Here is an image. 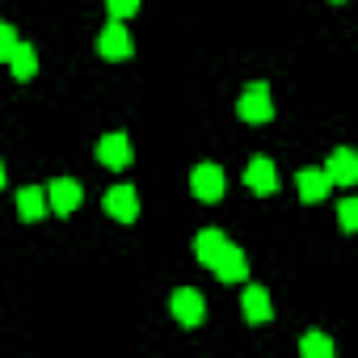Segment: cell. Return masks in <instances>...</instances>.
Returning <instances> with one entry per match:
<instances>
[{
  "instance_id": "ba28073f",
  "label": "cell",
  "mask_w": 358,
  "mask_h": 358,
  "mask_svg": "<svg viewBox=\"0 0 358 358\" xmlns=\"http://www.w3.org/2000/svg\"><path fill=\"white\" fill-rule=\"evenodd\" d=\"M215 274H220V282H245L249 278V257L228 241L224 249H220V257H215V266H211Z\"/></svg>"
},
{
  "instance_id": "9a60e30c",
  "label": "cell",
  "mask_w": 358,
  "mask_h": 358,
  "mask_svg": "<svg viewBox=\"0 0 358 358\" xmlns=\"http://www.w3.org/2000/svg\"><path fill=\"white\" fill-rule=\"evenodd\" d=\"M9 68H13V76H17V80H30V76L38 72V51H34L30 43H17V51H13Z\"/></svg>"
},
{
  "instance_id": "7a4b0ae2",
  "label": "cell",
  "mask_w": 358,
  "mask_h": 358,
  "mask_svg": "<svg viewBox=\"0 0 358 358\" xmlns=\"http://www.w3.org/2000/svg\"><path fill=\"white\" fill-rule=\"evenodd\" d=\"M169 308H173L177 324H186V329H199V324L207 320V299H203L194 287H177L173 299H169Z\"/></svg>"
},
{
  "instance_id": "ac0fdd59",
  "label": "cell",
  "mask_w": 358,
  "mask_h": 358,
  "mask_svg": "<svg viewBox=\"0 0 358 358\" xmlns=\"http://www.w3.org/2000/svg\"><path fill=\"white\" fill-rule=\"evenodd\" d=\"M337 220H341V232H354L358 228V203L354 199H341L337 203Z\"/></svg>"
},
{
  "instance_id": "3957f363",
  "label": "cell",
  "mask_w": 358,
  "mask_h": 358,
  "mask_svg": "<svg viewBox=\"0 0 358 358\" xmlns=\"http://www.w3.org/2000/svg\"><path fill=\"white\" fill-rule=\"evenodd\" d=\"M97 55H101V59H110V64H122V59H131V55H135V43H131V34H127V26H122V22H114V17H110V26L97 34Z\"/></svg>"
},
{
  "instance_id": "30bf717a",
  "label": "cell",
  "mask_w": 358,
  "mask_h": 358,
  "mask_svg": "<svg viewBox=\"0 0 358 358\" xmlns=\"http://www.w3.org/2000/svg\"><path fill=\"white\" fill-rule=\"evenodd\" d=\"M295 190H299L303 203H320V199L333 190V182H329L324 169H299V173H295Z\"/></svg>"
},
{
  "instance_id": "4fadbf2b",
  "label": "cell",
  "mask_w": 358,
  "mask_h": 358,
  "mask_svg": "<svg viewBox=\"0 0 358 358\" xmlns=\"http://www.w3.org/2000/svg\"><path fill=\"white\" fill-rule=\"evenodd\" d=\"M17 211H22V220H30V224H38L51 207H47V186H22L17 190Z\"/></svg>"
},
{
  "instance_id": "52a82bcc",
  "label": "cell",
  "mask_w": 358,
  "mask_h": 358,
  "mask_svg": "<svg viewBox=\"0 0 358 358\" xmlns=\"http://www.w3.org/2000/svg\"><path fill=\"white\" fill-rule=\"evenodd\" d=\"M245 186H249L253 194H262V199L278 190V169H274V160H270V156L249 160V169H245Z\"/></svg>"
},
{
  "instance_id": "6da1fadb",
  "label": "cell",
  "mask_w": 358,
  "mask_h": 358,
  "mask_svg": "<svg viewBox=\"0 0 358 358\" xmlns=\"http://www.w3.org/2000/svg\"><path fill=\"white\" fill-rule=\"evenodd\" d=\"M236 114L245 118V122H253V127H262V122H270L274 118V101H270V85H249L245 93H241V101H236Z\"/></svg>"
},
{
  "instance_id": "7c38bea8",
  "label": "cell",
  "mask_w": 358,
  "mask_h": 358,
  "mask_svg": "<svg viewBox=\"0 0 358 358\" xmlns=\"http://www.w3.org/2000/svg\"><path fill=\"white\" fill-rule=\"evenodd\" d=\"M241 308H245V320L249 324H270L274 320V303H270V291L266 287H249L241 295Z\"/></svg>"
},
{
  "instance_id": "ffe728a7",
  "label": "cell",
  "mask_w": 358,
  "mask_h": 358,
  "mask_svg": "<svg viewBox=\"0 0 358 358\" xmlns=\"http://www.w3.org/2000/svg\"><path fill=\"white\" fill-rule=\"evenodd\" d=\"M5 177H9V173H5V164H0V190H5Z\"/></svg>"
},
{
  "instance_id": "5bb4252c",
  "label": "cell",
  "mask_w": 358,
  "mask_h": 358,
  "mask_svg": "<svg viewBox=\"0 0 358 358\" xmlns=\"http://www.w3.org/2000/svg\"><path fill=\"white\" fill-rule=\"evenodd\" d=\"M224 245H228V236H224L220 228H203V232L194 236V257H199L203 266H215V257H220Z\"/></svg>"
},
{
  "instance_id": "d6986e66",
  "label": "cell",
  "mask_w": 358,
  "mask_h": 358,
  "mask_svg": "<svg viewBox=\"0 0 358 358\" xmlns=\"http://www.w3.org/2000/svg\"><path fill=\"white\" fill-rule=\"evenodd\" d=\"M106 9H110L114 22H127V17L139 13V0H106Z\"/></svg>"
},
{
  "instance_id": "e0dca14e",
  "label": "cell",
  "mask_w": 358,
  "mask_h": 358,
  "mask_svg": "<svg viewBox=\"0 0 358 358\" xmlns=\"http://www.w3.org/2000/svg\"><path fill=\"white\" fill-rule=\"evenodd\" d=\"M17 43H22V38L13 34V26H9V22H0V64H9V59H13Z\"/></svg>"
},
{
  "instance_id": "5b68a950",
  "label": "cell",
  "mask_w": 358,
  "mask_h": 358,
  "mask_svg": "<svg viewBox=\"0 0 358 358\" xmlns=\"http://www.w3.org/2000/svg\"><path fill=\"white\" fill-rule=\"evenodd\" d=\"M80 199H85V190H80L76 177H55V182L47 186V207L55 215H72L80 207Z\"/></svg>"
},
{
  "instance_id": "9c48e42d",
  "label": "cell",
  "mask_w": 358,
  "mask_h": 358,
  "mask_svg": "<svg viewBox=\"0 0 358 358\" xmlns=\"http://www.w3.org/2000/svg\"><path fill=\"white\" fill-rule=\"evenodd\" d=\"M97 160L106 164V169H127L135 156H131V139L122 135V131H114V135H101V143H97Z\"/></svg>"
},
{
  "instance_id": "2e32d148",
  "label": "cell",
  "mask_w": 358,
  "mask_h": 358,
  "mask_svg": "<svg viewBox=\"0 0 358 358\" xmlns=\"http://www.w3.org/2000/svg\"><path fill=\"white\" fill-rule=\"evenodd\" d=\"M299 350H303V358H333V341L324 333H308L299 341Z\"/></svg>"
},
{
  "instance_id": "8992f818",
  "label": "cell",
  "mask_w": 358,
  "mask_h": 358,
  "mask_svg": "<svg viewBox=\"0 0 358 358\" xmlns=\"http://www.w3.org/2000/svg\"><path fill=\"white\" fill-rule=\"evenodd\" d=\"M106 215L118 220V224H135V220H139V194H135V186H114V190H106Z\"/></svg>"
},
{
  "instance_id": "8fae6325",
  "label": "cell",
  "mask_w": 358,
  "mask_h": 358,
  "mask_svg": "<svg viewBox=\"0 0 358 358\" xmlns=\"http://www.w3.org/2000/svg\"><path fill=\"white\" fill-rule=\"evenodd\" d=\"M324 173H329L333 186H354V182H358V156H354L350 148H337V152L329 156Z\"/></svg>"
},
{
  "instance_id": "277c9868",
  "label": "cell",
  "mask_w": 358,
  "mask_h": 358,
  "mask_svg": "<svg viewBox=\"0 0 358 358\" xmlns=\"http://www.w3.org/2000/svg\"><path fill=\"white\" fill-rule=\"evenodd\" d=\"M190 190H194V199H203V203H220L224 190H228V177H224L220 164H199V169L190 173Z\"/></svg>"
}]
</instances>
